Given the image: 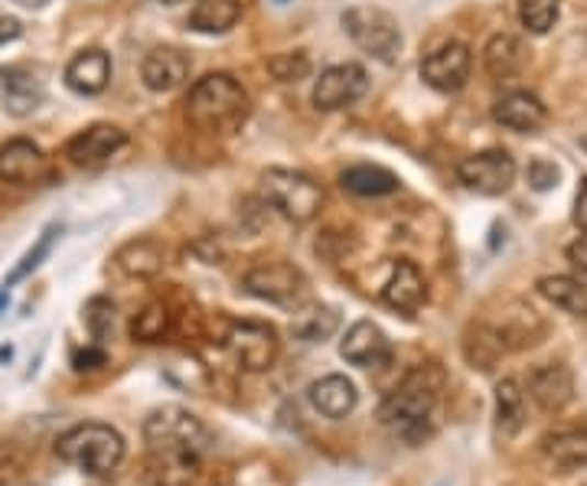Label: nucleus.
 <instances>
[{
    "mask_svg": "<svg viewBox=\"0 0 587 486\" xmlns=\"http://www.w3.org/2000/svg\"><path fill=\"white\" fill-rule=\"evenodd\" d=\"M568 262H572L582 275H587V232L578 239V242L568 245Z\"/></svg>",
    "mask_w": 587,
    "mask_h": 486,
    "instance_id": "4c0bfd02",
    "label": "nucleus"
},
{
    "mask_svg": "<svg viewBox=\"0 0 587 486\" xmlns=\"http://www.w3.org/2000/svg\"><path fill=\"white\" fill-rule=\"evenodd\" d=\"M202 471V457H174V454H151L147 461V484L151 486H193Z\"/></svg>",
    "mask_w": 587,
    "mask_h": 486,
    "instance_id": "b1692460",
    "label": "nucleus"
},
{
    "mask_svg": "<svg viewBox=\"0 0 587 486\" xmlns=\"http://www.w3.org/2000/svg\"><path fill=\"white\" fill-rule=\"evenodd\" d=\"M187 118L202 131H235L248 114V92L229 73H209L187 96Z\"/></svg>",
    "mask_w": 587,
    "mask_h": 486,
    "instance_id": "f03ea898",
    "label": "nucleus"
},
{
    "mask_svg": "<svg viewBox=\"0 0 587 486\" xmlns=\"http://www.w3.org/2000/svg\"><path fill=\"white\" fill-rule=\"evenodd\" d=\"M525 424V391L516 379L496 383V431L502 438H516Z\"/></svg>",
    "mask_w": 587,
    "mask_h": 486,
    "instance_id": "bb28decb",
    "label": "nucleus"
},
{
    "mask_svg": "<svg viewBox=\"0 0 587 486\" xmlns=\"http://www.w3.org/2000/svg\"><path fill=\"white\" fill-rule=\"evenodd\" d=\"M245 294L268 300L275 307H288V310H300L310 297V285L303 278L300 268H294L291 262H258L245 272L242 278Z\"/></svg>",
    "mask_w": 587,
    "mask_h": 486,
    "instance_id": "0eeeda50",
    "label": "nucleus"
},
{
    "mask_svg": "<svg viewBox=\"0 0 587 486\" xmlns=\"http://www.w3.org/2000/svg\"><path fill=\"white\" fill-rule=\"evenodd\" d=\"M141 79L151 92H174L190 79V56L174 46H157L144 56Z\"/></svg>",
    "mask_w": 587,
    "mask_h": 486,
    "instance_id": "2eb2a0df",
    "label": "nucleus"
},
{
    "mask_svg": "<svg viewBox=\"0 0 587 486\" xmlns=\"http://www.w3.org/2000/svg\"><path fill=\"white\" fill-rule=\"evenodd\" d=\"M340 330V313L333 307H300L294 317V333L303 343H323Z\"/></svg>",
    "mask_w": 587,
    "mask_h": 486,
    "instance_id": "7c9ffc66",
    "label": "nucleus"
},
{
    "mask_svg": "<svg viewBox=\"0 0 587 486\" xmlns=\"http://www.w3.org/2000/svg\"><path fill=\"white\" fill-rule=\"evenodd\" d=\"M562 0H519V20L529 33L542 36L555 26Z\"/></svg>",
    "mask_w": 587,
    "mask_h": 486,
    "instance_id": "473e14b6",
    "label": "nucleus"
},
{
    "mask_svg": "<svg viewBox=\"0 0 587 486\" xmlns=\"http://www.w3.org/2000/svg\"><path fill=\"white\" fill-rule=\"evenodd\" d=\"M124 438L121 431H114L111 424L89 421V424H76L69 431H63L56 438V454L59 461L92 474V477H108L121 467L124 461Z\"/></svg>",
    "mask_w": 587,
    "mask_h": 486,
    "instance_id": "7ed1b4c3",
    "label": "nucleus"
},
{
    "mask_svg": "<svg viewBox=\"0 0 587 486\" xmlns=\"http://www.w3.org/2000/svg\"><path fill=\"white\" fill-rule=\"evenodd\" d=\"M457 177L467 190L480 196L506 194L516 180V161L506 151H480L461 161Z\"/></svg>",
    "mask_w": 587,
    "mask_h": 486,
    "instance_id": "1a4fd4ad",
    "label": "nucleus"
},
{
    "mask_svg": "<svg viewBox=\"0 0 587 486\" xmlns=\"http://www.w3.org/2000/svg\"><path fill=\"white\" fill-rule=\"evenodd\" d=\"M369 92V76L359 63H340L320 73L313 86V104L320 111H340L356 104L359 98Z\"/></svg>",
    "mask_w": 587,
    "mask_h": 486,
    "instance_id": "9d476101",
    "label": "nucleus"
},
{
    "mask_svg": "<svg viewBox=\"0 0 587 486\" xmlns=\"http://www.w3.org/2000/svg\"><path fill=\"white\" fill-rule=\"evenodd\" d=\"M343 26L353 36V43L379 59V63H395L401 53V26L383 7H353L343 13Z\"/></svg>",
    "mask_w": 587,
    "mask_h": 486,
    "instance_id": "423d86ee",
    "label": "nucleus"
},
{
    "mask_svg": "<svg viewBox=\"0 0 587 486\" xmlns=\"http://www.w3.org/2000/svg\"><path fill=\"white\" fill-rule=\"evenodd\" d=\"M86 327L98 343H104L114 330V303L108 297H92L86 303Z\"/></svg>",
    "mask_w": 587,
    "mask_h": 486,
    "instance_id": "f704fd0d",
    "label": "nucleus"
},
{
    "mask_svg": "<svg viewBox=\"0 0 587 486\" xmlns=\"http://www.w3.org/2000/svg\"><path fill=\"white\" fill-rule=\"evenodd\" d=\"M529 395L542 411H562L575 398V376L562 363H549L529 373Z\"/></svg>",
    "mask_w": 587,
    "mask_h": 486,
    "instance_id": "dca6fc26",
    "label": "nucleus"
},
{
    "mask_svg": "<svg viewBox=\"0 0 587 486\" xmlns=\"http://www.w3.org/2000/svg\"><path fill=\"white\" fill-rule=\"evenodd\" d=\"M59 232H63L59 225H49V229H46V232H43V235L36 239V245H33V248H30V252H26V255L20 258V265H16V268H13L10 275H7V288L20 285L23 278H30V275H33V272H36V268H40V265H43V262L49 258V255H53V245H56Z\"/></svg>",
    "mask_w": 587,
    "mask_h": 486,
    "instance_id": "2f4dec72",
    "label": "nucleus"
},
{
    "mask_svg": "<svg viewBox=\"0 0 587 486\" xmlns=\"http://www.w3.org/2000/svg\"><path fill=\"white\" fill-rule=\"evenodd\" d=\"M582 147H585V154H587V134H585V137H582Z\"/></svg>",
    "mask_w": 587,
    "mask_h": 486,
    "instance_id": "c03bdc74",
    "label": "nucleus"
},
{
    "mask_svg": "<svg viewBox=\"0 0 587 486\" xmlns=\"http://www.w3.org/2000/svg\"><path fill=\"white\" fill-rule=\"evenodd\" d=\"M20 33H23L20 20H13V16H0V46L13 43V40H16Z\"/></svg>",
    "mask_w": 587,
    "mask_h": 486,
    "instance_id": "ea45409f",
    "label": "nucleus"
},
{
    "mask_svg": "<svg viewBox=\"0 0 587 486\" xmlns=\"http://www.w3.org/2000/svg\"><path fill=\"white\" fill-rule=\"evenodd\" d=\"M268 73L278 79V82H300L310 76V56L307 53H278L268 59Z\"/></svg>",
    "mask_w": 587,
    "mask_h": 486,
    "instance_id": "72a5a7b5",
    "label": "nucleus"
},
{
    "mask_svg": "<svg viewBox=\"0 0 587 486\" xmlns=\"http://www.w3.org/2000/svg\"><path fill=\"white\" fill-rule=\"evenodd\" d=\"M492 118H496L502 128H509V131L535 134V131L545 124L549 111H545V104L532 96V92H506L502 98H496Z\"/></svg>",
    "mask_w": 587,
    "mask_h": 486,
    "instance_id": "f3484780",
    "label": "nucleus"
},
{
    "mask_svg": "<svg viewBox=\"0 0 587 486\" xmlns=\"http://www.w3.org/2000/svg\"><path fill=\"white\" fill-rule=\"evenodd\" d=\"M170 330H174V313H170V307L160 303V300L147 303V307L131 320V340H137V343H160V340L170 336Z\"/></svg>",
    "mask_w": 587,
    "mask_h": 486,
    "instance_id": "c756f323",
    "label": "nucleus"
},
{
    "mask_svg": "<svg viewBox=\"0 0 587 486\" xmlns=\"http://www.w3.org/2000/svg\"><path fill=\"white\" fill-rule=\"evenodd\" d=\"M542 454L558 471H582L587 467V431L582 428H562L542 438Z\"/></svg>",
    "mask_w": 587,
    "mask_h": 486,
    "instance_id": "4be33fe9",
    "label": "nucleus"
},
{
    "mask_svg": "<svg viewBox=\"0 0 587 486\" xmlns=\"http://www.w3.org/2000/svg\"><path fill=\"white\" fill-rule=\"evenodd\" d=\"M307 398H310V405H313L323 418H330V421H340V418L353 415L356 405H359L356 386H353L346 376H336V373L317 379V383L307 389Z\"/></svg>",
    "mask_w": 587,
    "mask_h": 486,
    "instance_id": "aec40b11",
    "label": "nucleus"
},
{
    "mask_svg": "<svg viewBox=\"0 0 587 486\" xmlns=\"http://www.w3.org/2000/svg\"><path fill=\"white\" fill-rule=\"evenodd\" d=\"M572 219H575L578 229H585L587 232V177L582 180V187H578V199H575V212H572Z\"/></svg>",
    "mask_w": 587,
    "mask_h": 486,
    "instance_id": "58836bf2",
    "label": "nucleus"
},
{
    "mask_svg": "<svg viewBox=\"0 0 587 486\" xmlns=\"http://www.w3.org/2000/svg\"><path fill=\"white\" fill-rule=\"evenodd\" d=\"M558 177H562L558 167H555L552 161H545V157H535V161H529V167H525V180H529V187L539 190V194L558 187Z\"/></svg>",
    "mask_w": 587,
    "mask_h": 486,
    "instance_id": "c9c22d12",
    "label": "nucleus"
},
{
    "mask_svg": "<svg viewBox=\"0 0 587 486\" xmlns=\"http://www.w3.org/2000/svg\"><path fill=\"white\" fill-rule=\"evenodd\" d=\"M0 101L10 114H33L43 104V86L20 69H0Z\"/></svg>",
    "mask_w": 587,
    "mask_h": 486,
    "instance_id": "5701e85b",
    "label": "nucleus"
},
{
    "mask_svg": "<svg viewBox=\"0 0 587 486\" xmlns=\"http://www.w3.org/2000/svg\"><path fill=\"white\" fill-rule=\"evenodd\" d=\"M340 356L359 369H379L391 363V343L386 330L373 320H359L346 330L340 343Z\"/></svg>",
    "mask_w": 587,
    "mask_h": 486,
    "instance_id": "ddd939ff",
    "label": "nucleus"
},
{
    "mask_svg": "<svg viewBox=\"0 0 587 486\" xmlns=\"http://www.w3.org/2000/svg\"><path fill=\"white\" fill-rule=\"evenodd\" d=\"M124 144H128L124 128H118V124H104V121H101V124L82 128L76 137H69V144H66V157H69L76 167L96 170L101 164H108Z\"/></svg>",
    "mask_w": 587,
    "mask_h": 486,
    "instance_id": "f8f14e48",
    "label": "nucleus"
},
{
    "mask_svg": "<svg viewBox=\"0 0 587 486\" xmlns=\"http://www.w3.org/2000/svg\"><path fill=\"white\" fill-rule=\"evenodd\" d=\"M340 187L356 196H389L398 190V177L376 164H356L340 174Z\"/></svg>",
    "mask_w": 587,
    "mask_h": 486,
    "instance_id": "a878e982",
    "label": "nucleus"
},
{
    "mask_svg": "<svg viewBox=\"0 0 587 486\" xmlns=\"http://www.w3.org/2000/svg\"><path fill=\"white\" fill-rule=\"evenodd\" d=\"M7 307V294H0V310Z\"/></svg>",
    "mask_w": 587,
    "mask_h": 486,
    "instance_id": "79ce46f5",
    "label": "nucleus"
},
{
    "mask_svg": "<svg viewBox=\"0 0 587 486\" xmlns=\"http://www.w3.org/2000/svg\"><path fill=\"white\" fill-rule=\"evenodd\" d=\"M239 16H242V0H196L190 26L196 33L219 36L229 33L239 23Z\"/></svg>",
    "mask_w": 587,
    "mask_h": 486,
    "instance_id": "393cba45",
    "label": "nucleus"
},
{
    "mask_svg": "<svg viewBox=\"0 0 587 486\" xmlns=\"http://www.w3.org/2000/svg\"><path fill=\"white\" fill-rule=\"evenodd\" d=\"M111 82V56L104 49H82L66 66V86L76 96H98Z\"/></svg>",
    "mask_w": 587,
    "mask_h": 486,
    "instance_id": "a211bd4d",
    "label": "nucleus"
},
{
    "mask_svg": "<svg viewBox=\"0 0 587 486\" xmlns=\"http://www.w3.org/2000/svg\"><path fill=\"white\" fill-rule=\"evenodd\" d=\"M13 3H20V7H26V10H40V7H46L49 0H13Z\"/></svg>",
    "mask_w": 587,
    "mask_h": 486,
    "instance_id": "a19ab883",
    "label": "nucleus"
},
{
    "mask_svg": "<svg viewBox=\"0 0 587 486\" xmlns=\"http://www.w3.org/2000/svg\"><path fill=\"white\" fill-rule=\"evenodd\" d=\"M144 441L151 454H174V457H202L209 451V428L193 411L180 405H164L144 418Z\"/></svg>",
    "mask_w": 587,
    "mask_h": 486,
    "instance_id": "20e7f679",
    "label": "nucleus"
},
{
    "mask_svg": "<svg viewBox=\"0 0 587 486\" xmlns=\"http://www.w3.org/2000/svg\"><path fill=\"white\" fill-rule=\"evenodd\" d=\"M484 66L492 79H512L522 69V43L512 33H496L484 49Z\"/></svg>",
    "mask_w": 587,
    "mask_h": 486,
    "instance_id": "c85d7f7f",
    "label": "nucleus"
},
{
    "mask_svg": "<svg viewBox=\"0 0 587 486\" xmlns=\"http://www.w3.org/2000/svg\"><path fill=\"white\" fill-rule=\"evenodd\" d=\"M114 265L128 278H157L167 265V248L157 239H131L114 252Z\"/></svg>",
    "mask_w": 587,
    "mask_h": 486,
    "instance_id": "412c9836",
    "label": "nucleus"
},
{
    "mask_svg": "<svg viewBox=\"0 0 587 486\" xmlns=\"http://www.w3.org/2000/svg\"><path fill=\"white\" fill-rule=\"evenodd\" d=\"M470 66H474L470 49H467L464 43L451 40V43L438 46L434 53H428V56L421 59V79H424L434 92L451 96V92H461V89L467 86Z\"/></svg>",
    "mask_w": 587,
    "mask_h": 486,
    "instance_id": "9b49d317",
    "label": "nucleus"
},
{
    "mask_svg": "<svg viewBox=\"0 0 587 486\" xmlns=\"http://www.w3.org/2000/svg\"><path fill=\"white\" fill-rule=\"evenodd\" d=\"M428 297V285L414 262H395L389 281L383 285V303L398 313H414Z\"/></svg>",
    "mask_w": 587,
    "mask_h": 486,
    "instance_id": "6ab92c4d",
    "label": "nucleus"
},
{
    "mask_svg": "<svg viewBox=\"0 0 587 486\" xmlns=\"http://www.w3.org/2000/svg\"><path fill=\"white\" fill-rule=\"evenodd\" d=\"M222 343L229 346V353L235 356V363L248 373H265L275 366L278 360V333L275 327L262 323V320H232L225 327Z\"/></svg>",
    "mask_w": 587,
    "mask_h": 486,
    "instance_id": "6e6552de",
    "label": "nucleus"
},
{
    "mask_svg": "<svg viewBox=\"0 0 587 486\" xmlns=\"http://www.w3.org/2000/svg\"><path fill=\"white\" fill-rule=\"evenodd\" d=\"M262 196L291 222H310L323 209V187L307 174L272 167L262 174Z\"/></svg>",
    "mask_w": 587,
    "mask_h": 486,
    "instance_id": "39448f33",
    "label": "nucleus"
},
{
    "mask_svg": "<svg viewBox=\"0 0 587 486\" xmlns=\"http://www.w3.org/2000/svg\"><path fill=\"white\" fill-rule=\"evenodd\" d=\"M43 177H46V154L33 141L13 137L0 147V180L13 187H30L40 184Z\"/></svg>",
    "mask_w": 587,
    "mask_h": 486,
    "instance_id": "4468645a",
    "label": "nucleus"
},
{
    "mask_svg": "<svg viewBox=\"0 0 587 486\" xmlns=\"http://www.w3.org/2000/svg\"><path fill=\"white\" fill-rule=\"evenodd\" d=\"M104 363H108V356H104L101 346H86V350H76V353H73V366H76L79 373H96Z\"/></svg>",
    "mask_w": 587,
    "mask_h": 486,
    "instance_id": "e433bc0d",
    "label": "nucleus"
},
{
    "mask_svg": "<svg viewBox=\"0 0 587 486\" xmlns=\"http://www.w3.org/2000/svg\"><path fill=\"white\" fill-rule=\"evenodd\" d=\"M441 391H444L441 366L421 363L386 395V401L379 405V421L395 434H401L405 441L418 444V441L431 438V431H434L431 415H434Z\"/></svg>",
    "mask_w": 587,
    "mask_h": 486,
    "instance_id": "f257e3e1",
    "label": "nucleus"
},
{
    "mask_svg": "<svg viewBox=\"0 0 587 486\" xmlns=\"http://www.w3.org/2000/svg\"><path fill=\"white\" fill-rule=\"evenodd\" d=\"M157 3H184V0H157Z\"/></svg>",
    "mask_w": 587,
    "mask_h": 486,
    "instance_id": "37998d69",
    "label": "nucleus"
},
{
    "mask_svg": "<svg viewBox=\"0 0 587 486\" xmlns=\"http://www.w3.org/2000/svg\"><path fill=\"white\" fill-rule=\"evenodd\" d=\"M278 3H285V0H278Z\"/></svg>",
    "mask_w": 587,
    "mask_h": 486,
    "instance_id": "a18cd8bd",
    "label": "nucleus"
},
{
    "mask_svg": "<svg viewBox=\"0 0 587 486\" xmlns=\"http://www.w3.org/2000/svg\"><path fill=\"white\" fill-rule=\"evenodd\" d=\"M539 294L568 310V313H578V317H587V281L585 278H572V275H549L539 281Z\"/></svg>",
    "mask_w": 587,
    "mask_h": 486,
    "instance_id": "cd10ccee",
    "label": "nucleus"
}]
</instances>
